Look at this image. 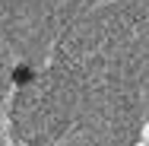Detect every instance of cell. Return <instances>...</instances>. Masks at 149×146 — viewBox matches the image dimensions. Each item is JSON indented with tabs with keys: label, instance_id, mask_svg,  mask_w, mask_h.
Instances as JSON below:
<instances>
[{
	"label": "cell",
	"instance_id": "obj_2",
	"mask_svg": "<svg viewBox=\"0 0 149 146\" xmlns=\"http://www.w3.org/2000/svg\"><path fill=\"white\" fill-rule=\"evenodd\" d=\"M136 146H149V143H146V140H140V143H136Z\"/></svg>",
	"mask_w": 149,
	"mask_h": 146
},
{
	"label": "cell",
	"instance_id": "obj_3",
	"mask_svg": "<svg viewBox=\"0 0 149 146\" xmlns=\"http://www.w3.org/2000/svg\"><path fill=\"white\" fill-rule=\"evenodd\" d=\"M22 146H26V143H22Z\"/></svg>",
	"mask_w": 149,
	"mask_h": 146
},
{
	"label": "cell",
	"instance_id": "obj_1",
	"mask_svg": "<svg viewBox=\"0 0 149 146\" xmlns=\"http://www.w3.org/2000/svg\"><path fill=\"white\" fill-rule=\"evenodd\" d=\"M140 140H146V143H149V121L143 124V137H140Z\"/></svg>",
	"mask_w": 149,
	"mask_h": 146
}]
</instances>
